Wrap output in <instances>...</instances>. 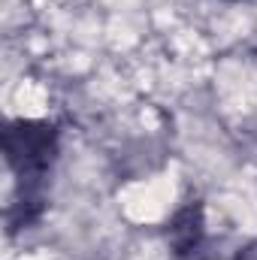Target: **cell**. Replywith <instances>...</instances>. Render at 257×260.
Instances as JSON below:
<instances>
[{
	"label": "cell",
	"instance_id": "3",
	"mask_svg": "<svg viewBox=\"0 0 257 260\" xmlns=\"http://www.w3.org/2000/svg\"><path fill=\"white\" fill-rule=\"evenodd\" d=\"M233 260H257V239H251L248 245H242L239 251H236V257Z\"/></svg>",
	"mask_w": 257,
	"mask_h": 260
},
{
	"label": "cell",
	"instance_id": "4",
	"mask_svg": "<svg viewBox=\"0 0 257 260\" xmlns=\"http://www.w3.org/2000/svg\"><path fill=\"white\" fill-rule=\"evenodd\" d=\"M227 3H239V0H227Z\"/></svg>",
	"mask_w": 257,
	"mask_h": 260
},
{
	"label": "cell",
	"instance_id": "2",
	"mask_svg": "<svg viewBox=\"0 0 257 260\" xmlns=\"http://www.w3.org/2000/svg\"><path fill=\"white\" fill-rule=\"evenodd\" d=\"M167 248L176 260H200L206 242H209V227H206V206L200 197L185 200L167 221L164 227Z\"/></svg>",
	"mask_w": 257,
	"mask_h": 260
},
{
	"label": "cell",
	"instance_id": "1",
	"mask_svg": "<svg viewBox=\"0 0 257 260\" xmlns=\"http://www.w3.org/2000/svg\"><path fill=\"white\" fill-rule=\"evenodd\" d=\"M3 154L12 173V200L6 209L9 230L34 227L46 212L49 176L61 154V130L55 121H43V118L6 121Z\"/></svg>",
	"mask_w": 257,
	"mask_h": 260
}]
</instances>
